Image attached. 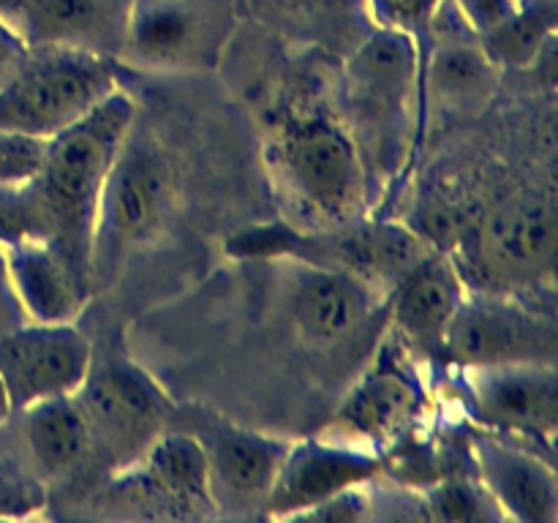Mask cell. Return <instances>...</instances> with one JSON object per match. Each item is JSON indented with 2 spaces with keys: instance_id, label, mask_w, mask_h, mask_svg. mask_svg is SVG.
Listing matches in <instances>:
<instances>
[{
  "instance_id": "6da1fadb",
  "label": "cell",
  "mask_w": 558,
  "mask_h": 523,
  "mask_svg": "<svg viewBox=\"0 0 558 523\" xmlns=\"http://www.w3.org/2000/svg\"><path fill=\"white\" fill-rule=\"evenodd\" d=\"M267 163L298 229H341L363 221L371 183L357 145L330 114H294L272 129Z\"/></svg>"
},
{
  "instance_id": "7a4b0ae2",
  "label": "cell",
  "mask_w": 558,
  "mask_h": 523,
  "mask_svg": "<svg viewBox=\"0 0 558 523\" xmlns=\"http://www.w3.org/2000/svg\"><path fill=\"white\" fill-rule=\"evenodd\" d=\"M134 101L114 90L96 109L49 139L44 169L27 183L49 240L90 270V232L101 185L134 125Z\"/></svg>"
},
{
  "instance_id": "3957f363",
  "label": "cell",
  "mask_w": 558,
  "mask_h": 523,
  "mask_svg": "<svg viewBox=\"0 0 558 523\" xmlns=\"http://www.w3.org/2000/svg\"><path fill=\"white\" fill-rule=\"evenodd\" d=\"M420 38L379 27L343 71V120L368 174L371 194L403 167L420 85Z\"/></svg>"
},
{
  "instance_id": "277c9868",
  "label": "cell",
  "mask_w": 558,
  "mask_h": 523,
  "mask_svg": "<svg viewBox=\"0 0 558 523\" xmlns=\"http://www.w3.org/2000/svg\"><path fill=\"white\" fill-rule=\"evenodd\" d=\"M229 254L243 259H292L363 278L385 297L425 259L434 245L403 223L357 221L341 229L254 227L229 238Z\"/></svg>"
},
{
  "instance_id": "5b68a950",
  "label": "cell",
  "mask_w": 558,
  "mask_h": 523,
  "mask_svg": "<svg viewBox=\"0 0 558 523\" xmlns=\"http://www.w3.org/2000/svg\"><path fill=\"white\" fill-rule=\"evenodd\" d=\"M174 202V178L161 147L131 125L101 185L90 232V283H109L136 248L153 240Z\"/></svg>"
},
{
  "instance_id": "8992f818",
  "label": "cell",
  "mask_w": 558,
  "mask_h": 523,
  "mask_svg": "<svg viewBox=\"0 0 558 523\" xmlns=\"http://www.w3.org/2000/svg\"><path fill=\"white\" fill-rule=\"evenodd\" d=\"M118 90L112 58L82 49H31L0 87V129L52 139Z\"/></svg>"
},
{
  "instance_id": "52a82bcc",
  "label": "cell",
  "mask_w": 558,
  "mask_h": 523,
  "mask_svg": "<svg viewBox=\"0 0 558 523\" xmlns=\"http://www.w3.org/2000/svg\"><path fill=\"white\" fill-rule=\"evenodd\" d=\"M74 401L85 417L90 458L109 474L134 466L172 419L161 387L125 357H93Z\"/></svg>"
},
{
  "instance_id": "ba28073f",
  "label": "cell",
  "mask_w": 558,
  "mask_h": 523,
  "mask_svg": "<svg viewBox=\"0 0 558 523\" xmlns=\"http://www.w3.org/2000/svg\"><path fill=\"white\" fill-rule=\"evenodd\" d=\"M556 325L494 292H466L445 338L458 368L556 363Z\"/></svg>"
},
{
  "instance_id": "9c48e42d",
  "label": "cell",
  "mask_w": 558,
  "mask_h": 523,
  "mask_svg": "<svg viewBox=\"0 0 558 523\" xmlns=\"http://www.w3.org/2000/svg\"><path fill=\"white\" fill-rule=\"evenodd\" d=\"M466 265L501 287H532L554 272L556 210L539 196H518L480 221L466 240Z\"/></svg>"
},
{
  "instance_id": "30bf717a",
  "label": "cell",
  "mask_w": 558,
  "mask_h": 523,
  "mask_svg": "<svg viewBox=\"0 0 558 523\" xmlns=\"http://www.w3.org/2000/svg\"><path fill=\"white\" fill-rule=\"evenodd\" d=\"M90 363V341L76 330L74 321H25L14 330L0 332V381L11 412L47 398L74 396Z\"/></svg>"
},
{
  "instance_id": "8fae6325",
  "label": "cell",
  "mask_w": 558,
  "mask_h": 523,
  "mask_svg": "<svg viewBox=\"0 0 558 523\" xmlns=\"http://www.w3.org/2000/svg\"><path fill=\"white\" fill-rule=\"evenodd\" d=\"M466 370L469 414L501 436L550 445L558 425L556 363L485 365Z\"/></svg>"
},
{
  "instance_id": "7c38bea8",
  "label": "cell",
  "mask_w": 558,
  "mask_h": 523,
  "mask_svg": "<svg viewBox=\"0 0 558 523\" xmlns=\"http://www.w3.org/2000/svg\"><path fill=\"white\" fill-rule=\"evenodd\" d=\"M191 434L199 439L207 461L213 510L223 515L265 512L289 441L262 436L221 419H196Z\"/></svg>"
},
{
  "instance_id": "4fadbf2b",
  "label": "cell",
  "mask_w": 558,
  "mask_h": 523,
  "mask_svg": "<svg viewBox=\"0 0 558 523\" xmlns=\"http://www.w3.org/2000/svg\"><path fill=\"white\" fill-rule=\"evenodd\" d=\"M381 472H385L381 455L363 450V447L343 445V441L327 439V436L289 441V450L283 455L262 515L294 521L308 507L319 504L352 485L374 483Z\"/></svg>"
},
{
  "instance_id": "5bb4252c",
  "label": "cell",
  "mask_w": 558,
  "mask_h": 523,
  "mask_svg": "<svg viewBox=\"0 0 558 523\" xmlns=\"http://www.w3.org/2000/svg\"><path fill=\"white\" fill-rule=\"evenodd\" d=\"M287 262V308L305 341L336 343L354 336L385 303L374 287L357 276L327 267Z\"/></svg>"
},
{
  "instance_id": "9a60e30c",
  "label": "cell",
  "mask_w": 558,
  "mask_h": 523,
  "mask_svg": "<svg viewBox=\"0 0 558 523\" xmlns=\"http://www.w3.org/2000/svg\"><path fill=\"white\" fill-rule=\"evenodd\" d=\"M5 251L11 287L27 321L65 325L90 300V270L52 240H25Z\"/></svg>"
},
{
  "instance_id": "2e32d148",
  "label": "cell",
  "mask_w": 558,
  "mask_h": 523,
  "mask_svg": "<svg viewBox=\"0 0 558 523\" xmlns=\"http://www.w3.org/2000/svg\"><path fill=\"white\" fill-rule=\"evenodd\" d=\"M472 452L480 483L494 496L505 521L556 523L558 483L545 458L494 430L474 436Z\"/></svg>"
},
{
  "instance_id": "e0dca14e",
  "label": "cell",
  "mask_w": 558,
  "mask_h": 523,
  "mask_svg": "<svg viewBox=\"0 0 558 523\" xmlns=\"http://www.w3.org/2000/svg\"><path fill=\"white\" fill-rule=\"evenodd\" d=\"M423 409V390L401 368H376L360 379L327 428V439L381 455L412 430Z\"/></svg>"
},
{
  "instance_id": "ac0fdd59",
  "label": "cell",
  "mask_w": 558,
  "mask_h": 523,
  "mask_svg": "<svg viewBox=\"0 0 558 523\" xmlns=\"http://www.w3.org/2000/svg\"><path fill=\"white\" fill-rule=\"evenodd\" d=\"M466 294V281L450 256L434 251L390 292L392 327L407 346L441 357L447 327Z\"/></svg>"
},
{
  "instance_id": "d6986e66",
  "label": "cell",
  "mask_w": 558,
  "mask_h": 523,
  "mask_svg": "<svg viewBox=\"0 0 558 523\" xmlns=\"http://www.w3.org/2000/svg\"><path fill=\"white\" fill-rule=\"evenodd\" d=\"M131 0H25L20 36L31 49H82L114 58L123 49Z\"/></svg>"
},
{
  "instance_id": "ffe728a7",
  "label": "cell",
  "mask_w": 558,
  "mask_h": 523,
  "mask_svg": "<svg viewBox=\"0 0 558 523\" xmlns=\"http://www.w3.org/2000/svg\"><path fill=\"white\" fill-rule=\"evenodd\" d=\"M120 474L134 477V488L178 515H213L207 461L199 439L185 430H163L145 455Z\"/></svg>"
},
{
  "instance_id": "44dd1931",
  "label": "cell",
  "mask_w": 558,
  "mask_h": 523,
  "mask_svg": "<svg viewBox=\"0 0 558 523\" xmlns=\"http://www.w3.org/2000/svg\"><path fill=\"white\" fill-rule=\"evenodd\" d=\"M16 414V439L44 483L71 477L90 458L87 425L74 396L47 398Z\"/></svg>"
},
{
  "instance_id": "7402d4cb",
  "label": "cell",
  "mask_w": 558,
  "mask_h": 523,
  "mask_svg": "<svg viewBox=\"0 0 558 523\" xmlns=\"http://www.w3.org/2000/svg\"><path fill=\"white\" fill-rule=\"evenodd\" d=\"M194 0H131L120 54L140 65H178L199 41Z\"/></svg>"
},
{
  "instance_id": "603a6c76",
  "label": "cell",
  "mask_w": 558,
  "mask_h": 523,
  "mask_svg": "<svg viewBox=\"0 0 558 523\" xmlns=\"http://www.w3.org/2000/svg\"><path fill=\"white\" fill-rule=\"evenodd\" d=\"M428 87L445 107H477L496 87V65L474 41H445L428 63Z\"/></svg>"
},
{
  "instance_id": "cb8c5ba5",
  "label": "cell",
  "mask_w": 558,
  "mask_h": 523,
  "mask_svg": "<svg viewBox=\"0 0 558 523\" xmlns=\"http://www.w3.org/2000/svg\"><path fill=\"white\" fill-rule=\"evenodd\" d=\"M554 0L523 5L515 16L480 36V44L494 65L529 69V65H537L539 54H545V49L554 44Z\"/></svg>"
},
{
  "instance_id": "d4e9b609",
  "label": "cell",
  "mask_w": 558,
  "mask_h": 523,
  "mask_svg": "<svg viewBox=\"0 0 558 523\" xmlns=\"http://www.w3.org/2000/svg\"><path fill=\"white\" fill-rule=\"evenodd\" d=\"M423 521H505L494 496L480 479L447 477L417 496Z\"/></svg>"
},
{
  "instance_id": "484cf974",
  "label": "cell",
  "mask_w": 558,
  "mask_h": 523,
  "mask_svg": "<svg viewBox=\"0 0 558 523\" xmlns=\"http://www.w3.org/2000/svg\"><path fill=\"white\" fill-rule=\"evenodd\" d=\"M44 504H47V483L27 461L20 439H5L0 434V518L33 515Z\"/></svg>"
},
{
  "instance_id": "4316f807",
  "label": "cell",
  "mask_w": 558,
  "mask_h": 523,
  "mask_svg": "<svg viewBox=\"0 0 558 523\" xmlns=\"http://www.w3.org/2000/svg\"><path fill=\"white\" fill-rule=\"evenodd\" d=\"M49 139L0 129V191L22 188L41 174Z\"/></svg>"
},
{
  "instance_id": "83f0119b",
  "label": "cell",
  "mask_w": 558,
  "mask_h": 523,
  "mask_svg": "<svg viewBox=\"0 0 558 523\" xmlns=\"http://www.w3.org/2000/svg\"><path fill=\"white\" fill-rule=\"evenodd\" d=\"M445 0H368L371 14L379 27L409 33L420 38L430 31Z\"/></svg>"
},
{
  "instance_id": "f1b7e54d",
  "label": "cell",
  "mask_w": 558,
  "mask_h": 523,
  "mask_svg": "<svg viewBox=\"0 0 558 523\" xmlns=\"http://www.w3.org/2000/svg\"><path fill=\"white\" fill-rule=\"evenodd\" d=\"M371 504H374V490H371V483L352 485V488L341 490V494L308 507V510L300 512L294 521H330V523L365 521V518H371Z\"/></svg>"
},
{
  "instance_id": "f546056e",
  "label": "cell",
  "mask_w": 558,
  "mask_h": 523,
  "mask_svg": "<svg viewBox=\"0 0 558 523\" xmlns=\"http://www.w3.org/2000/svg\"><path fill=\"white\" fill-rule=\"evenodd\" d=\"M452 3L477 36H485L523 9L521 0H452Z\"/></svg>"
},
{
  "instance_id": "4dcf8cb0",
  "label": "cell",
  "mask_w": 558,
  "mask_h": 523,
  "mask_svg": "<svg viewBox=\"0 0 558 523\" xmlns=\"http://www.w3.org/2000/svg\"><path fill=\"white\" fill-rule=\"evenodd\" d=\"M27 54H31V47L25 44V38L0 22V87L22 69Z\"/></svg>"
},
{
  "instance_id": "1f68e13d",
  "label": "cell",
  "mask_w": 558,
  "mask_h": 523,
  "mask_svg": "<svg viewBox=\"0 0 558 523\" xmlns=\"http://www.w3.org/2000/svg\"><path fill=\"white\" fill-rule=\"evenodd\" d=\"M27 316L22 311L20 300H16L14 287H11V276H9V262H5V251L0 245V332L14 330V327L25 325Z\"/></svg>"
},
{
  "instance_id": "d6a6232c",
  "label": "cell",
  "mask_w": 558,
  "mask_h": 523,
  "mask_svg": "<svg viewBox=\"0 0 558 523\" xmlns=\"http://www.w3.org/2000/svg\"><path fill=\"white\" fill-rule=\"evenodd\" d=\"M22 3H25V0H0V22H3V25H9L11 31H16V33H20Z\"/></svg>"
},
{
  "instance_id": "836d02e7",
  "label": "cell",
  "mask_w": 558,
  "mask_h": 523,
  "mask_svg": "<svg viewBox=\"0 0 558 523\" xmlns=\"http://www.w3.org/2000/svg\"><path fill=\"white\" fill-rule=\"evenodd\" d=\"M11 414H14V412H11L9 396H5V387H3V381H0V425L9 423Z\"/></svg>"
}]
</instances>
